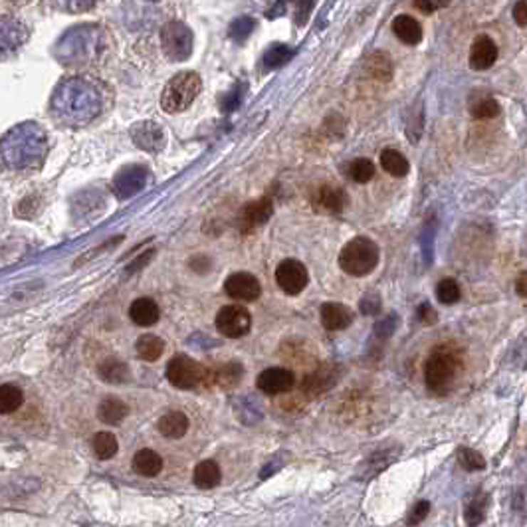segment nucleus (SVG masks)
<instances>
[{"instance_id":"nucleus-35","label":"nucleus","mask_w":527,"mask_h":527,"mask_svg":"<svg viewBox=\"0 0 527 527\" xmlns=\"http://www.w3.org/2000/svg\"><path fill=\"white\" fill-rule=\"evenodd\" d=\"M347 173L349 177L353 179L355 182H359V184H365V182H369L377 173V167L371 159H363V157H359V159H355L349 163V169H347Z\"/></svg>"},{"instance_id":"nucleus-31","label":"nucleus","mask_w":527,"mask_h":527,"mask_svg":"<svg viewBox=\"0 0 527 527\" xmlns=\"http://www.w3.org/2000/svg\"><path fill=\"white\" fill-rule=\"evenodd\" d=\"M91 448H93V454L98 456L100 460H111L119 450L118 438L113 437L111 432H98L91 440Z\"/></svg>"},{"instance_id":"nucleus-42","label":"nucleus","mask_w":527,"mask_h":527,"mask_svg":"<svg viewBox=\"0 0 527 527\" xmlns=\"http://www.w3.org/2000/svg\"><path fill=\"white\" fill-rule=\"evenodd\" d=\"M60 6L66 10H72V12H83V10L91 9L93 4H98L100 0H58Z\"/></svg>"},{"instance_id":"nucleus-37","label":"nucleus","mask_w":527,"mask_h":527,"mask_svg":"<svg viewBox=\"0 0 527 527\" xmlns=\"http://www.w3.org/2000/svg\"><path fill=\"white\" fill-rule=\"evenodd\" d=\"M437 298L444 306H454L462 298V290H460V286H458L456 280L444 278V280H440L437 283Z\"/></svg>"},{"instance_id":"nucleus-12","label":"nucleus","mask_w":527,"mask_h":527,"mask_svg":"<svg viewBox=\"0 0 527 527\" xmlns=\"http://www.w3.org/2000/svg\"><path fill=\"white\" fill-rule=\"evenodd\" d=\"M256 387L266 395H286L296 387V375L283 367H270L264 369L256 379Z\"/></svg>"},{"instance_id":"nucleus-18","label":"nucleus","mask_w":527,"mask_h":527,"mask_svg":"<svg viewBox=\"0 0 527 527\" xmlns=\"http://www.w3.org/2000/svg\"><path fill=\"white\" fill-rule=\"evenodd\" d=\"M353 311L347 308L345 303L339 301H328L321 306V323L329 331H343L353 323Z\"/></svg>"},{"instance_id":"nucleus-43","label":"nucleus","mask_w":527,"mask_h":527,"mask_svg":"<svg viewBox=\"0 0 527 527\" xmlns=\"http://www.w3.org/2000/svg\"><path fill=\"white\" fill-rule=\"evenodd\" d=\"M417 315L424 325H434L438 319V313L434 311V308H432L430 303H420V306H418Z\"/></svg>"},{"instance_id":"nucleus-24","label":"nucleus","mask_w":527,"mask_h":527,"mask_svg":"<svg viewBox=\"0 0 527 527\" xmlns=\"http://www.w3.org/2000/svg\"><path fill=\"white\" fill-rule=\"evenodd\" d=\"M133 470L143 478H155L163 470V458L151 448H141L133 456Z\"/></svg>"},{"instance_id":"nucleus-8","label":"nucleus","mask_w":527,"mask_h":527,"mask_svg":"<svg viewBox=\"0 0 527 527\" xmlns=\"http://www.w3.org/2000/svg\"><path fill=\"white\" fill-rule=\"evenodd\" d=\"M214 323H216L220 335L228 337V339H240V337L250 333L252 315H250L248 309L240 308V306H224L216 313Z\"/></svg>"},{"instance_id":"nucleus-49","label":"nucleus","mask_w":527,"mask_h":527,"mask_svg":"<svg viewBox=\"0 0 527 527\" xmlns=\"http://www.w3.org/2000/svg\"><path fill=\"white\" fill-rule=\"evenodd\" d=\"M434 2H437L438 9H442V6H446V4H448V0H434Z\"/></svg>"},{"instance_id":"nucleus-33","label":"nucleus","mask_w":527,"mask_h":527,"mask_svg":"<svg viewBox=\"0 0 527 527\" xmlns=\"http://www.w3.org/2000/svg\"><path fill=\"white\" fill-rule=\"evenodd\" d=\"M470 113L474 119H494L501 113V108L498 101L490 95H482L478 100L470 101Z\"/></svg>"},{"instance_id":"nucleus-25","label":"nucleus","mask_w":527,"mask_h":527,"mask_svg":"<svg viewBox=\"0 0 527 527\" xmlns=\"http://www.w3.org/2000/svg\"><path fill=\"white\" fill-rule=\"evenodd\" d=\"M98 377L103 382L110 385H123V382L131 381V371L123 361H119L115 357H110L105 361L98 365Z\"/></svg>"},{"instance_id":"nucleus-7","label":"nucleus","mask_w":527,"mask_h":527,"mask_svg":"<svg viewBox=\"0 0 527 527\" xmlns=\"http://www.w3.org/2000/svg\"><path fill=\"white\" fill-rule=\"evenodd\" d=\"M161 46L169 60L184 62L192 52V34L191 28L182 22H169L161 30Z\"/></svg>"},{"instance_id":"nucleus-22","label":"nucleus","mask_w":527,"mask_h":527,"mask_svg":"<svg viewBox=\"0 0 527 527\" xmlns=\"http://www.w3.org/2000/svg\"><path fill=\"white\" fill-rule=\"evenodd\" d=\"M392 32L407 46H417L422 40V26L418 24L417 19H412L409 14H399L392 20Z\"/></svg>"},{"instance_id":"nucleus-20","label":"nucleus","mask_w":527,"mask_h":527,"mask_svg":"<svg viewBox=\"0 0 527 527\" xmlns=\"http://www.w3.org/2000/svg\"><path fill=\"white\" fill-rule=\"evenodd\" d=\"M399 454L400 450H397V448H379L377 452H373V454L361 464V476H363V480L375 478L377 474L387 470L399 458Z\"/></svg>"},{"instance_id":"nucleus-5","label":"nucleus","mask_w":527,"mask_h":527,"mask_svg":"<svg viewBox=\"0 0 527 527\" xmlns=\"http://www.w3.org/2000/svg\"><path fill=\"white\" fill-rule=\"evenodd\" d=\"M167 379L173 385L174 389L181 391H192L200 385H207L209 379V369L200 365L197 359L189 355H174L173 359L167 365Z\"/></svg>"},{"instance_id":"nucleus-41","label":"nucleus","mask_w":527,"mask_h":527,"mask_svg":"<svg viewBox=\"0 0 527 527\" xmlns=\"http://www.w3.org/2000/svg\"><path fill=\"white\" fill-rule=\"evenodd\" d=\"M428 511H430V501H427V500L418 501L417 506H414V509H412V513H410V518H409L410 526H418L420 521H424V519H427V516H428Z\"/></svg>"},{"instance_id":"nucleus-45","label":"nucleus","mask_w":527,"mask_h":527,"mask_svg":"<svg viewBox=\"0 0 527 527\" xmlns=\"http://www.w3.org/2000/svg\"><path fill=\"white\" fill-rule=\"evenodd\" d=\"M189 266H191V270L192 272H197V273H207L210 270V260L207 258V256H194V258H191V262H189Z\"/></svg>"},{"instance_id":"nucleus-46","label":"nucleus","mask_w":527,"mask_h":527,"mask_svg":"<svg viewBox=\"0 0 527 527\" xmlns=\"http://www.w3.org/2000/svg\"><path fill=\"white\" fill-rule=\"evenodd\" d=\"M153 256H155V250H147L145 254H141L139 258H135V262L131 264V266L127 268V273H133V272H137L139 268H143L145 264H149V260H151Z\"/></svg>"},{"instance_id":"nucleus-27","label":"nucleus","mask_w":527,"mask_h":527,"mask_svg":"<svg viewBox=\"0 0 527 527\" xmlns=\"http://www.w3.org/2000/svg\"><path fill=\"white\" fill-rule=\"evenodd\" d=\"M381 167L385 173H389L391 177H397V179H402V177H407L410 171V165L407 161V157L397 151V149H392V147H387V149H382L381 153Z\"/></svg>"},{"instance_id":"nucleus-39","label":"nucleus","mask_w":527,"mask_h":527,"mask_svg":"<svg viewBox=\"0 0 527 527\" xmlns=\"http://www.w3.org/2000/svg\"><path fill=\"white\" fill-rule=\"evenodd\" d=\"M359 308H361V313H365V315H375L381 309V298L377 293H371V296H367V298L359 301Z\"/></svg>"},{"instance_id":"nucleus-19","label":"nucleus","mask_w":527,"mask_h":527,"mask_svg":"<svg viewBox=\"0 0 527 527\" xmlns=\"http://www.w3.org/2000/svg\"><path fill=\"white\" fill-rule=\"evenodd\" d=\"M161 318V309L151 298H137L129 306V319L139 328H151Z\"/></svg>"},{"instance_id":"nucleus-10","label":"nucleus","mask_w":527,"mask_h":527,"mask_svg":"<svg viewBox=\"0 0 527 527\" xmlns=\"http://www.w3.org/2000/svg\"><path fill=\"white\" fill-rule=\"evenodd\" d=\"M273 214V202L270 194H264L262 199L254 200V202H246L242 209L238 210L236 224L242 234H250L254 232L258 226H264Z\"/></svg>"},{"instance_id":"nucleus-40","label":"nucleus","mask_w":527,"mask_h":527,"mask_svg":"<svg viewBox=\"0 0 527 527\" xmlns=\"http://www.w3.org/2000/svg\"><path fill=\"white\" fill-rule=\"evenodd\" d=\"M397 329V315H389V318H385L382 321L377 323V328H375V333L381 337V339H387V337L392 335V331Z\"/></svg>"},{"instance_id":"nucleus-47","label":"nucleus","mask_w":527,"mask_h":527,"mask_svg":"<svg viewBox=\"0 0 527 527\" xmlns=\"http://www.w3.org/2000/svg\"><path fill=\"white\" fill-rule=\"evenodd\" d=\"M516 293L519 298L527 300V272H521L516 280Z\"/></svg>"},{"instance_id":"nucleus-44","label":"nucleus","mask_w":527,"mask_h":527,"mask_svg":"<svg viewBox=\"0 0 527 527\" xmlns=\"http://www.w3.org/2000/svg\"><path fill=\"white\" fill-rule=\"evenodd\" d=\"M513 20L521 28L527 26V0H518L513 6Z\"/></svg>"},{"instance_id":"nucleus-4","label":"nucleus","mask_w":527,"mask_h":527,"mask_svg":"<svg viewBox=\"0 0 527 527\" xmlns=\"http://www.w3.org/2000/svg\"><path fill=\"white\" fill-rule=\"evenodd\" d=\"M56 103L60 105V110H64L66 113H70L73 118L95 115L98 95H95V90L91 88L90 83L72 80V82L60 85V91L56 95Z\"/></svg>"},{"instance_id":"nucleus-26","label":"nucleus","mask_w":527,"mask_h":527,"mask_svg":"<svg viewBox=\"0 0 527 527\" xmlns=\"http://www.w3.org/2000/svg\"><path fill=\"white\" fill-rule=\"evenodd\" d=\"M222 480V472H220V466L214 460H202L197 464L194 474H192V482L200 490H212L216 488Z\"/></svg>"},{"instance_id":"nucleus-32","label":"nucleus","mask_w":527,"mask_h":527,"mask_svg":"<svg viewBox=\"0 0 527 527\" xmlns=\"http://www.w3.org/2000/svg\"><path fill=\"white\" fill-rule=\"evenodd\" d=\"M486 509H488V494L478 491L466 506V511H464L466 523L468 526H480L486 519Z\"/></svg>"},{"instance_id":"nucleus-28","label":"nucleus","mask_w":527,"mask_h":527,"mask_svg":"<svg viewBox=\"0 0 527 527\" xmlns=\"http://www.w3.org/2000/svg\"><path fill=\"white\" fill-rule=\"evenodd\" d=\"M135 351H137V357H139L141 361L155 363V361H159V359H161V355L165 353V341L161 339V337L147 333V335H141L139 339H137Z\"/></svg>"},{"instance_id":"nucleus-29","label":"nucleus","mask_w":527,"mask_h":527,"mask_svg":"<svg viewBox=\"0 0 527 527\" xmlns=\"http://www.w3.org/2000/svg\"><path fill=\"white\" fill-rule=\"evenodd\" d=\"M365 70L373 80H379V82H389L392 78V72H395L391 58L385 52H373L369 56L365 62Z\"/></svg>"},{"instance_id":"nucleus-6","label":"nucleus","mask_w":527,"mask_h":527,"mask_svg":"<svg viewBox=\"0 0 527 527\" xmlns=\"http://www.w3.org/2000/svg\"><path fill=\"white\" fill-rule=\"evenodd\" d=\"M100 38V32L95 28L82 26L73 28L60 40L58 56L68 62H78L83 56H91L95 50V40Z\"/></svg>"},{"instance_id":"nucleus-13","label":"nucleus","mask_w":527,"mask_h":527,"mask_svg":"<svg viewBox=\"0 0 527 527\" xmlns=\"http://www.w3.org/2000/svg\"><path fill=\"white\" fill-rule=\"evenodd\" d=\"M311 204H313V210L319 214H341L345 210L347 194L337 187L323 184L313 192Z\"/></svg>"},{"instance_id":"nucleus-16","label":"nucleus","mask_w":527,"mask_h":527,"mask_svg":"<svg viewBox=\"0 0 527 527\" xmlns=\"http://www.w3.org/2000/svg\"><path fill=\"white\" fill-rule=\"evenodd\" d=\"M244 377V367L238 361H228V363L220 365L216 369H209V379L207 385L209 387H219L220 391H230L234 389L238 382Z\"/></svg>"},{"instance_id":"nucleus-23","label":"nucleus","mask_w":527,"mask_h":527,"mask_svg":"<svg viewBox=\"0 0 527 527\" xmlns=\"http://www.w3.org/2000/svg\"><path fill=\"white\" fill-rule=\"evenodd\" d=\"M129 407L119 399V397H105L98 407V418L103 424L110 427H118L123 422V418H127Z\"/></svg>"},{"instance_id":"nucleus-38","label":"nucleus","mask_w":527,"mask_h":527,"mask_svg":"<svg viewBox=\"0 0 527 527\" xmlns=\"http://www.w3.org/2000/svg\"><path fill=\"white\" fill-rule=\"evenodd\" d=\"M252 28H254V22L252 19H248V16H242V19H238L236 22H232V26H230V36L238 40V42H242L248 38V34L252 32Z\"/></svg>"},{"instance_id":"nucleus-30","label":"nucleus","mask_w":527,"mask_h":527,"mask_svg":"<svg viewBox=\"0 0 527 527\" xmlns=\"http://www.w3.org/2000/svg\"><path fill=\"white\" fill-rule=\"evenodd\" d=\"M24 402V392L16 382H4L0 387V412L2 414H12L22 407Z\"/></svg>"},{"instance_id":"nucleus-3","label":"nucleus","mask_w":527,"mask_h":527,"mask_svg":"<svg viewBox=\"0 0 527 527\" xmlns=\"http://www.w3.org/2000/svg\"><path fill=\"white\" fill-rule=\"evenodd\" d=\"M202 90V80L197 72H179L167 82L161 95V108L167 113H181L189 110Z\"/></svg>"},{"instance_id":"nucleus-34","label":"nucleus","mask_w":527,"mask_h":527,"mask_svg":"<svg viewBox=\"0 0 527 527\" xmlns=\"http://www.w3.org/2000/svg\"><path fill=\"white\" fill-rule=\"evenodd\" d=\"M456 458H458V464L462 466V470H466V472H482L488 466L486 458L480 452L468 448V446H460L456 450Z\"/></svg>"},{"instance_id":"nucleus-2","label":"nucleus","mask_w":527,"mask_h":527,"mask_svg":"<svg viewBox=\"0 0 527 527\" xmlns=\"http://www.w3.org/2000/svg\"><path fill=\"white\" fill-rule=\"evenodd\" d=\"M381 260V250L375 240L367 236H355L339 252V268L353 278H365L373 272Z\"/></svg>"},{"instance_id":"nucleus-1","label":"nucleus","mask_w":527,"mask_h":527,"mask_svg":"<svg viewBox=\"0 0 527 527\" xmlns=\"http://www.w3.org/2000/svg\"><path fill=\"white\" fill-rule=\"evenodd\" d=\"M462 353L452 343L432 347L424 363V385L432 395H446L462 371Z\"/></svg>"},{"instance_id":"nucleus-50","label":"nucleus","mask_w":527,"mask_h":527,"mask_svg":"<svg viewBox=\"0 0 527 527\" xmlns=\"http://www.w3.org/2000/svg\"><path fill=\"white\" fill-rule=\"evenodd\" d=\"M523 254H527V232L526 236H523Z\"/></svg>"},{"instance_id":"nucleus-15","label":"nucleus","mask_w":527,"mask_h":527,"mask_svg":"<svg viewBox=\"0 0 527 527\" xmlns=\"http://www.w3.org/2000/svg\"><path fill=\"white\" fill-rule=\"evenodd\" d=\"M339 381V371L333 365H319L313 373H309L303 381V392L308 397H319L321 392H325L331 389L335 382Z\"/></svg>"},{"instance_id":"nucleus-21","label":"nucleus","mask_w":527,"mask_h":527,"mask_svg":"<svg viewBox=\"0 0 527 527\" xmlns=\"http://www.w3.org/2000/svg\"><path fill=\"white\" fill-rule=\"evenodd\" d=\"M157 428H159V432L165 438L179 440V438H182L189 432V417L181 410H171V412H167V414L159 418Z\"/></svg>"},{"instance_id":"nucleus-14","label":"nucleus","mask_w":527,"mask_h":527,"mask_svg":"<svg viewBox=\"0 0 527 527\" xmlns=\"http://www.w3.org/2000/svg\"><path fill=\"white\" fill-rule=\"evenodd\" d=\"M498 60V44L486 34H480L470 48V68L476 72H486Z\"/></svg>"},{"instance_id":"nucleus-17","label":"nucleus","mask_w":527,"mask_h":527,"mask_svg":"<svg viewBox=\"0 0 527 527\" xmlns=\"http://www.w3.org/2000/svg\"><path fill=\"white\" fill-rule=\"evenodd\" d=\"M131 137H133L137 147H141L145 151H151V153L161 151V147L165 145L163 127L159 123H153V121L137 123L135 127L131 129Z\"/></svg>"},{"instance_id":"nucleus-36","label":"nucleus","mask_w":527,"mask_h":527,"mask_svg":"<svg viewBox=\"0 0 527 527\" xmlns=\"http://www.w3.org/2000/svg\"><path fill=\"white\" fill-rule=\"evenodd\" d=\"M291 56H293V50H291L290 46L273 44L264 54V66H266V70H276V68H280L286 62H290Z\"/></svg>"},{"instance_id":"nucleus-9","label":"nucleus","mask_w":527,"mask_h":527,"mask_svg":"<svg viewBox=\"0 0 527 527\" xmlns=\"http://www.w3.org/2000/svg\"><path fill=\"white\" fill-rule=\"evenodd\" d=\"M276 283L286 296H300L309 283L308 268L300 260L288 258L276 268Z\"/></svg>"},{"instance_id":"nucleus-48","label":"nucleus","mask_w":527,"mask_h":527,"mask_svg":"<svg viewBox=\"0 0 527 527\" xmlns=\"http://www.w3.org/2000/svg\"><path fill=\"white\" fill-rule=\"evenodd\" d=\"M414 6H417L420 12H424V14H430V12H434V10L438 9L434 0H414Z\"/></svg>"},{"instance_id":"nucleus-11","label":"nucleus","mask_w":527,"mask_h":527,"mask_svg":"<svg viewBox=\"0 0 527 527\" xmlns=\"http://www.w3.org/2000/svg\"><path fill=\"white\" fill-rule=\"evenodd\" d=\"M224 291L232 300L238 301H256L262 296V286L254 273L234 272L230 273L224 282Z\"/></svg>"}]
</instances>
